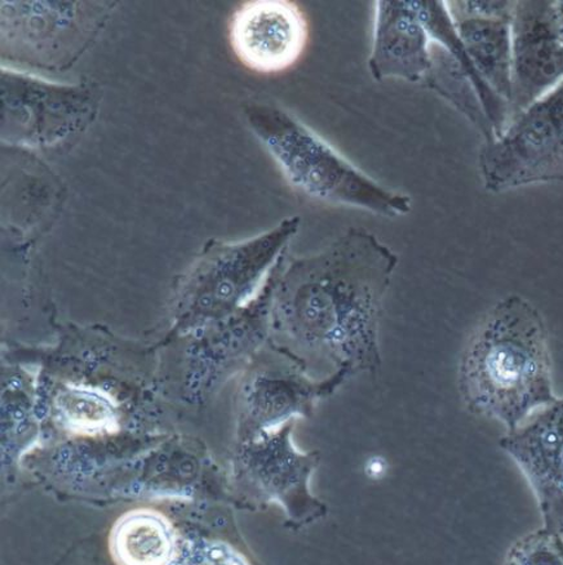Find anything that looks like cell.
I'll list each match as a JSON object with an SVG mask.
<instances>
[{"instance_id":"1","label":"cell","mask_w":563,"mask_h":565,"mask_svg":"<svg viewBox=\"0 0 563 565\" xmlns=\"http://www.w3.org/2000/svg\"><path fill=\"white\" fill-rule=\"evenodd\" d=\"M400 257L376 235L352 227L316 255L280 259L270 332L280 353L337 391L382 369L379 331Z\"/></svg>"},{"instance_id":"2","label":"cell","mask_w":563,"mask_h":565,"mask_svg":"<svg viewBox=\"0 0 563 565\" xmlns=\"http://www.w3.org/2000/svg\"><path fill=\"white\" fill-rule=\"evenodd\" d=\"M459 393L470 414L508 431L557 401L544 320L521 296L491 308L464 347Z\"/></svg>"},{"instance_id":"3","label":"cell","mask_w":563,"mask_h":565,"mask_svg":"<svg viewBox=\"0 0 563 565\" xmlns=\"http://www.w3.org/2000/svg\"><path fill=\"white\" fill-rule=\"evenodd\" d=\"M246 125L290 185L319 203L362 210L385 218L411 212V198L393 192L334 150L329 142L278 105L251 102Z\"/></svg>"},{"instance_id":"4","label":"cell","mask_w":563,"mask_h":565,"mask_svg":"<svg viewBox=\"0 0 563 565\" xmlns=\"http://www.w3.org/2000/svg\"><path fill=\"white\" fill-rule=\"evenodd\" d=\"M300 225V217H288L255 238L212 244L195 266L184 295L193 323L215 327L245 309L261 294Z\"/></svg>"},{"instance_id":"5","label":"cell","mask_w":563,"mask_h":565,"mask_svg":"<svg viewBox=\"0 0 563 565\" xmlns=\"http://www.w3.org/2000/svg\"><path fill=\"white\" fill-rule=\"evenodd\" d=\"M479 171L493 194L563 181V82L484 145Z\"/></svg>"},{"instance_id":"6","label":"cell","mask_w":563,"mask_h":565,"mask_svg":"<svg viewBox=\"0 0 563 565\" xmlns=\"http://www.w3.org/2000/svg\"><path fill=\"white\" fill-rule=\"evenodd\" d=\"M295 422L243 441L238 465L241 482L257 498L279 501L296 529H300L326 518L329 507L310 491V478L321 462V454L295 448Z\"/></svg>"},{"instance_id":"7","label":"cell","mask_w":563,"mask_h":565,"mask_svg":"<svg viewBox=\"0 0 563 565\" xmlns=\"http://www.w3.org/2000/svg\"><path fill=\"white\" fill-rule=\"evenodd\" d=\"M535 495L543 529L563 537V399L534 412L500 439Z\"/></svg>"},{"instance_id":"8","label":"cell","mask_w":563,"mask_h":565,"mask_svg":"<svg viewBox=\"0 0 563 565\" xmlns=\"http://www.w3.org/2000/svg\"><path fill=\"white\" fill-rule=\"evenodd\" d=\"M563 82L555 2H516L512 18L511 119ZM511 121V120H509Z\"/></svg>"},{"instance_id":"9","label":"cell","mask_w":563,"mask_h":565,"mask_svg":"<svg viewBox=\"0 0 563 565\" xmlns=\"http://www.w3.org/2000/svg\"><path fill=\"white\" fill-rule=\"evenodd\" d=\"M230 38L235 56L251 71L280 73L306 50L308 22L288 0H253L234 12Z\"/></svg>"},{"instance_id":"10","label":"cell","mask_w":563,"mask_h":565,"mask_svg":"<svg viewBox=\"0 0 563 565\" xmlns=\"http://www.w3.org/2000/svg\"><path fill=\"white\" fill-rule=\"evenodd\" d=\"M83 3L2 2L3 45L26 53L29 61L63 64L87 47L100 26L86 24Z\"/></svg>"},{"instance_id":"11","label":"cell","mask_w":563,"mask_h":565,"mask_svg":"<svg viewBox=\"0 0 563 565\" xmlns=\"http://www.w3.org/2000/svg\"><path fill=\"white\" fill-rule=\"evenodd\" d=\"M337 392L327 381L310 379L291 361L279 369L256 371L240 395L241 437L254 439L296 417H310L319 402Z\"/></svg>"},{"instance_id":"12","label":"cell","mask_w":563,"mask_h":565,"mask_svg":"<svg viewBox=\"0 0 563 565\" xmlns=\"http://www.w3.org/2000/svg\"><path fill=\"white\" fill-rule=\"evenodd\" d=\"M431 38L415 0H379L369 71L376 82H422L431 67Z\"/></svg>"},{"instance_id":"13","label":"cell","mask_w":563,"mask_h":565,"mask_svg":"<svg viewBox=\"0 0 563 565\" xmlns=\"http://www.w3.org/2000/svg\"><path fill=\"white\" fill-rule=\"evenodd\" d=\"M452 19L478 74L508 106L511 105L512 19L476 17H452Z\"/></svg>"},{"instance_id":"14","label":"cell","mask_w":563,"mask_h":565,"mask_svg":"<svg viewBox=\"0 0 563 565\" xmlns=\"http://www.w3.org/2000/svg\"><path fill=\"white\" fill-rule=\"evenodd\" d=\"M110 552L118 565H171L177 534L169 519L158 511L135 509L114 524Z\"/></svg>"},{"instance_id":"15","label":"cell","mask_w":563,"mask_h":565,"mask_svg":"<svg viewBox=\"0 0 563 565\" xmlns=\"http://www.w3.org/2000/svg\"><path fill=\"white\" fill-rule=\"evenodd\" d=\"M418 17L423 22L425 30L432 42H436L450 53L458 61V64L466 72L468 78L477 92L479 102H481L487 120L492 127L496 140L506 131L511 120V110L508 104L493 92L482 76L478 74L474 63L468 56L466 49L456 32L450 13L447 11L446 2H436V0H415Z\"/></svg>"},{"instance_id":"16","label":"cell","mask_w":563,"mask_h":565,"mask_svg":"<svg viewBox=\"0 0 563 565\" xmlns=\"http://www.w3.org/2000/svg\"><path fill=\"white\" fill-rule=\"evenodd\" d=\"M423 82L463 113L481 131L485 143L496 140L474 84L458 61L436 42L431 44V67Z\"/></svg>"},{"instance_id":"17","label":"cell","mask_w":563,"mask_h":565,"mask_svg":"<svg viewBox=\"0 0 563 565\" xmlns=\"http://www.w3.org/2000/svg\"><path fill=\"white\" fill-rule=\"evenodd\" d=\"M503 565H563V537L545 529L524 534L509 547Z\"/></svg>"},{"instance_id":"18","label":"cell","mask_w":563,"mask_h":565,"mask_svg":"<svg viewBox=\"0 0 563 565\" xmlns=\"http://www.w3.org/2000/svg\"><path fill=\"white\" fill-rule=\"evenodd\" d=\"M65 414L74 427L78 430L93 433L108 429L113 423V412L108 403L97 399L88 401L86 394H79L68 403Z\"/></svg>"},{"instance_id":"19","label":"cell","mask_w":563,"mask_h":565,"mask_svg":"<svg viewBox=\"0 0 563 565\" xmlns=\"http://www.w3.org/2000/svg\"><path fill=\"white\" fill-rule=\"evenodd\" d=\"M516 2L508 0H454L446 2L452 17L512 19Z\"/></svg>"},{"instance_id":"20","label":"cell","mask_w":563,"mask_h":565,"mask_svg":"<svg viewBox=\"0 0 563 565\" xmlns=\"http://www.w3.org/2000/svg\"><path fill=\"white\" fill-rule=\"evenodd\" d=\"M555 10H557L560 33L563 41V0H559V2H555Z\"/></svg>"},{"instance_id":"21","label":"cell","mask_w":563,"mask_h":565,"mask_svg":"<svg viewBox=\"0 0 563 565\" xmlns=\"http://www.w3.org/2000/svg\"><path fill=\"white\" fill-rule=\"evenodd\" d=\"M249 565V564H248Z\"/></svg>"}]
</instances>
